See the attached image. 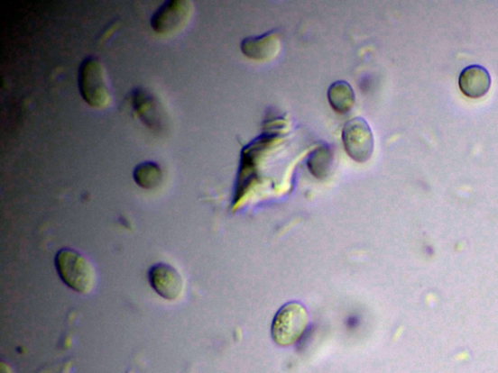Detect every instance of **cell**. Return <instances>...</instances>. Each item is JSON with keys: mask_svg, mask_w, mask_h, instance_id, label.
I'll return each mask as SVG.
<instances>
[{"mask_svg": "<svg viewBox=\"0 0 498 373\" xmlns=\"http://www.w3.org/2000/svg\"><path fill=\"white\" fill-rule=\"evenodd\" d=\"M308 314L298 303L283 305L272 320V337L281 346H290L301 339L308 326Z\"/></svg>", "mask_w": 498, "mask_h": 373, "instance_id": "277c9868", "label": "cell"}, {"mask_svg": "<svg viewBox=\"0 0 498 373\" xmlns=\"http://www.w3.org/2000/svg\"><path fill=\"white\" fill-rule=\"evenodd\" d=\"M345 150L359 164L368 161L375 148L369 123L363 118H355L345 123L342 131Z\"/></svg>", "mask_w": 498, "mask_h": 373, "instance_id": "8992f818", "label": "cell"}, {"mask_svg": "<svg viewBox=\"0 0 498 373\" xmlns=\"http://www.w3.org/2000/svg\"><path fill=\"white\" fill-rule=\"evenodd\" d=\"M78 88L84 102L96 109H105L111 103L104 66L97 58L88 57L78 69Z\"/></svg>", "mask_w": 498, "mask_h": 373, "instance_id": "7a4b0ae2", "label": "cell"}, {"mask_svg": "<svg viewBox=\"0 0 498 373\" xmlns=\"http://www.w3.org/2000/svg\"><path fill=\"white\" fill-rule=\"evenodd\" d=\"M59 276L69 288L80 294L90 293L96 284V271L89 259L71 249H61L55 257Z\"/></svg>", "mask_w": 498, "mask_h": 373, "instance_id": "6da1fadb", "label": "cell"}, {"mask_svg": "<svg viewBox=\"0 0 498 373\" xmlns=\"http://www.w3.org/2000/svg\"><path fill=\"white\" fill-rule=\"evenodd\" d=\"M332 152L327 146H320L308 159V168L318 179L326 178L332 165Z\"/></svg>", "mask_w": 498, "mask_h": 373, "instance_id": "4fadbf2b", "label": "cell"}, {"mask_svg": "<svg viewBox=\"0 0 498 373\" xmlns=\"http://www.w3.org/2000/svg\"><path fill=\"white\" fill-rule=\"evenodd\" d=\"M192 14L193 4L189 0H169L154 12L152 28L159 35H172L185 28Z\"/></svg>", "mask_w": 498, "mask_h": 373, "instance_id": "5b68a950", "label": "cell"}, {"mask_svg": "<svg viewBox=\"0 0 498 373\" xmlns=\"http://www.w3.org/2000/svg\"><path fill=\"white\" fill-rule=\"evenodd\" d=\"M331 107L339 114L350 112L355 104V94L350 83L341 80L333 83L327 93Z\"/></svg>", "mask_w": 498, "mask_h": 373, "instance_id": "8fae6325", "label": "cell"}, {"mask_svg": "<svg viewBox=\"0 0 498 373\" xmlns=\"http://www.w3.org/2000/svg\"><path fill=\"white\" fill-rule=\"evenodd\" d=\"M491 85L489 71L481 66H469L459 74V90L470 98H480L487 95Z\"/></svg>", "mask_w": 498, "mask_h": 373, "instance_id": "30bf717a", "label": "cell"}, {"mask_svg": "<svg viewBox=\"0 0 498 373\" xmlns=\"http://www.w3.org/2000/svg\"><path fill=\"white\" fill-rule=\"evenodd\" d=\"M134 180L144 190H155L163 183L164 173L155 161H144L134 169Z\"/></svg>", "mask_w": 498, "mask_h": 373, "instance_id": "7c38bea8", "label": "cell"}, {"mask_svg": "<svg viewBox=\"0 0 498 373\" xmlns=\"http://www.w3.org/2000/svg\"><path fill=\"white\" fill-rule=\"evenodd\" d=\"M148 281L152 289L169 302H177L183 295V277L176 268L170 265L152 267L148 271Z\"/></svg>", "mask_w": 498, "mask_h": 373, "instance_id": "ba28073f", "label": "cell"}, {"mask_svg": "<svg viewBox=\"0 0 498 373\" xmlns=\"http://www.w3.org/2000/svg\"><path fill=\"white\" fill-rule=\"evenodd\" d=\"M132 106L144 126L155 133H163L168 127V115L163 105L151 92L136 88L132 93Z\"/></svg>", "mask_w": 498, "mask_h": 373, "instance_id": "52a82bcc", "label": "cell"}, {"mask_svg": "<svg viewBox=\"0 0 498 373\" xmlns=\"http://www.w3.org/2000/svg\"><path fill=\"white\" fill-rule=\"evenodd\" d=\"M277 140H279L278 133H265L243 149L238 179H236L235 206L240 204L244 196L251 188L256 179L260 159L266 154L268 149L278 141Z\"/></svg>", "mask_w": 498, "mask_h": 373, "instance_id": "3957f363", "label": "cell"}, {"mask_svg": "<svg viewBox=\"0 0 498 373\" xmlns=\"http://www.w3.org/2000/svg\"><path fill=\"white\" fill-rule=\"evenodd\" d=\"M243 54L256 61H267L275 58L281 49L280 35L270 32L261 36L249 37L241 45Z\"/></svg>", "mask_w": 498, "mask_h": 373, "instance_id": "9c48e42d", "label": "cell"}]
</instances>
